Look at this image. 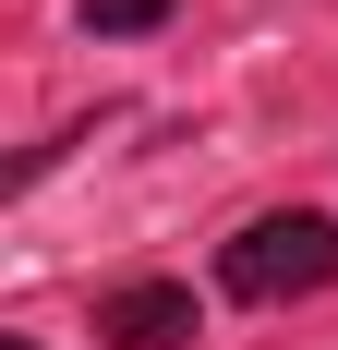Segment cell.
I'll return each mask as SVG.
<instances>
[{
  "instance_id": "1",
  "label": "cell",
  "mask_w": 338,
  "mask_h": 350,
  "mask_svg": "<svg viewBox=\"0 0 338 350\" xmlns=\"http://www.w3.org/2000/svg\"><path fill=\"white\" fill-rule=\"evenodd\" d=\"M218 290H230V302H302V290H338V217H254V230L218 254Z\"/></svg>"
},
{
  "instance_id": "2",
  "label": "cell",
  "mask_w": 338,
  "mask_h": 350,
  "mask_svg": "<svg viewBox=\"0 0 338 350\" xmlns=\"http://www.w3.org/2000/svg\"><path fill=\"white\" fill-rule=\"evenodd\" d=\"M194 290H181V278H133V290H109V302H97V338L109 350H181V338H194Z\"/></svg>"
},
{
  "instance_id": "3",
  "label": "cell",
  "mask_w": 338,
  "mask_h": 350,
  "mask_svg": "<svg viewBox=\"0 0 338 350\" xmlns=\"http://www.w3.org/2000/svg\"><path fill=\"white\" fill-rule=\"evenodd\" d=\"M157 12H169V0H85V25H97V36H145Z\"/></svg>"
},
{
  "instance_id": "4",
  "label": "cell",
  "mask_w": 338,
  "mask_h": 350,
  "mask_svg": "<svg viewBox=\"0 0 338 350\" xmlns=\"http://www.w3.org/2000/svg\"><path fill=\"white\" fill-rule=\"evenodd\" d=\"M0 350H36V338H0Z\"/></svg>"
}]
</instances>
